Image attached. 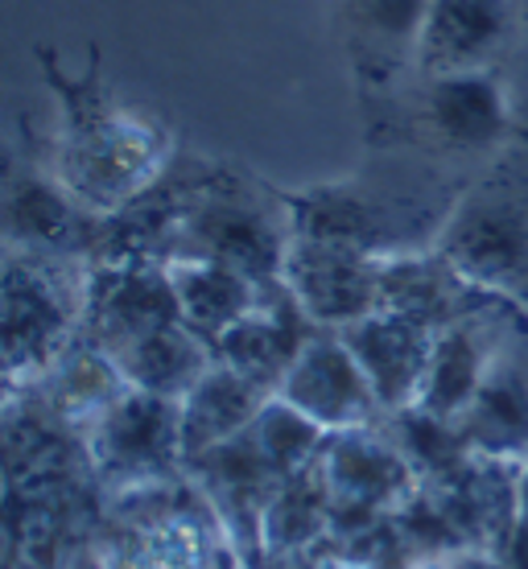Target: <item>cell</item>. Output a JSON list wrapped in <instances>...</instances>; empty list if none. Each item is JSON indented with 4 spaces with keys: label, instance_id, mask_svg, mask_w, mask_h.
Segmentation results:
<instances>
[{
    "label": "cell",
    "instance_id": "obj_13",
    "mask_svg": "<svg viewBox=\"0 0 528 569\" xmlns=\"http://www.w3.org/2000/svg\"><path fill=\"white\" fill-rule=\"evenodd\" d=\"M277 397L293 405L298 413H306L327 433L385 421V405H380L376 388L363 376L359 359L351 356V347L343 342L339 330H318L315 339L306 342V351L281 380Z\"/></svg>",
    "mask_w": 528,
    "mask_h": 569
},
{
    "label": "cell",
    "instance_id": "obj_7",
    "mask_svg": "<svg viewBox=\"0 0 528 569\" xmlns=\"http://www.w3.org/2000/svg\"><path fill=\"white\" fill-rule=\"evenodd\" d=\"M83 446L91 479L108 496L182 479V400L153 397L129 385L83 429Z\"/></svg>",
    "mask_w": 528,
    "mask_h": 569
},
{
    "label": "cell",
    "instance_id": "obj_19",
    "mask_svg": "<svg viewBox=\"0 0 528 569\" xmlns=\"http://www.w3.org/2000/svg\"><path fill=\"white\" fill-rule=\"evenodd\" d=\"M496 301L512 298L491 293L479 281H471L467 272H458L438 248L385 260V306L380 310L409 313L417 322H426L429 330H446L450 322H458V318H467L475 310H487Z\"/></svg>",
    "mask_w": 528,
    "mask_h": 569
},
{
    "label": "cell",
    "instance_id": "obj_23",
    "mask_svg": "<svg viewBox=\"0 0 528 569\" xmlns=\"http://www.w3.org/2000/svg\"><path fill=\"white\" fill-rule=\"evenodd\" d=\"M112 363L132 388L153 392V397L182 400L215 368V351L211 342L199 339L186 322H170V327L141 335L137 342L120 347Z\"/></svg>",
    "mask_w": 528,
    "mask_h": 569
},
{
    "label": "cell",
    "instance_id": "obj_24",
    "mask_svg": "<svg viewBox=\"0 0 528 569\" xmlns=\"http://www.w3.org/2000/svg\"><path fill=\"white\" fill-rule=\"evenodd\" d=\"M124 388H129V380L120 376L112 356H103L100 347L79 339L67 356L58 359V368L46 376L42 385L26 388V392H38V400L58 421H67L71 429L83 433Z\"/></svg>",
    "mask_w": 528,
    "mask_h": 569
},
{
    "label": "cell",
    "instance_id": "obj_17",
    "mask_svg": "<svg viewBox=\"0 0 528 569\" xmlns=\"http://www.w3.org/2000/svg\"><path fill=\"white\" fill-rule=\"evenodd\" d=\"M339 335L351 347V356L359 359L363 376L371 380L385 413L414 409L421 388H426L438 330H429L426 322H417L400 310H376L343 327Z\"/></svg>",
    "mask_w": 528,
    "mask_h": 569
},
{
    "label": "cell",
    "instance_id": "obj_15",
    "mask_svg": "<svg viewBox=\"0 0 528 569\" xmlns=\"http://www.w3.org/2000/svg\"><path fill=\"white\" fill-rule=\"evenodd\" d=\"M512 38V0H429L417 42V74L504 71Z\"/></svg>",
    "mask_w": 528,
    "mask_h": 569
},
{
    "label": "cell",
    "instance_id": "obj_16",
    "mask_svg": "<svg viewBox=\"0 0 528 569\" xmlns=\"http://www.w3.org/2000/svg\"><path fill=\"white\" fill-rule=\"evenodd\" d=\"M455 426L471 455L516 467L528 462V318L508 330L500 356Z\"/></svg>",
    "mask_w": 528,
    "mask_h": 569
},
{
    "label": "cell",
    "instance_id": "obj_14",
    "mask_svg": "<svg viewBox=\"0 0 528 569\" xmlns=\"http://www.w3.org/2000/svg\"><path fill=\"white\" fill-rule=\"evenodd\" d=\"M528 318L525 306L516 301H496L487 310H475L467 318L450 322L446 330H438L434 342V359H429L426 388L417 397V409L442 417V421H458L467 413V405L475 400L479 385H484L487 368L500 356L508 330Z\"/></svg>",
    "mask_w": 528,
    "mask_h": 569
},
{
    "label": "cell",
    "instance_id": "obj_8",
    "mask_svg": "<svg viewBox=\"0 0 528 569\" xmlns=\"http://www.w3.org/2000/svg\"><path fill=\"white\" fill-rule=\"evenodd\" d=\"M318 462L335 503V537L380 525L421 491V475L380 426L330 433Z\"/></svg>",
    "mask_w": 528,
    "mask_h": 569
},
{
    "label": "cell",
    "instance_id": "obj_3",
    "mask_svg": "<svg viewBox=\"0 0 528 569\" xmlns=\"http://www.w3.org/2000/svg\"><path fill=\"white\" fill-rule=\"evenodd\" d=\"M376 149H421L446 157H491L520 137L512 87L504 71L414 74L409 83L368 103Z\"/></svg>",
    "mask_w": 528,
    "mask_h": 569
},
{
    "label": "cell",
    "instance_id": "obj_1",
    "mask_svg": "<svg viewBox=\"0 0 528 569\" xmlns=\"http://www.w3.org/2000/svg\"><path fill=\"white\" fill-rule=\"evenodd\" d=\"M58 103V132L42 157L87 211L112 219L149 194L173 166V137L158 116L116 96L103 79V50L87 46V71L67 74L50 46H33Z\"/></svg>",
    "mask_w": 528,
    "mask_h": 569
},
{
    "label": "cell",
    "instance_id": "obj_22",
    "mask_svg": "<svg viewBox=\"0 0 528 569\" xmlns=\"http://www.w3.org/2000/svg\"><path fill=\"white\" fill-rule=\"evenodd\" d=\"M272 400V392L243 371L215 359V368L182 397V455H207L223 441L240 438L243 429L260 417V409Z\"/></svg>",
    "mask_w": 528,
    "mask_h": 569
},
{
    "label": "cell",
    "instance_id": "obj_26",
    "mask_svg": "<svg viewBox=\"0 0 528 569\" xmlns=\"http://www.w3.org/2000/svg\"><path fill=\"white\" fill-rule=\"evenodd\" d=\"M512 9H516V38H512L508 67H504V79L512 87L520 132H528V0H512Z\"/></svg>",
    "mask_w": 528,
    "mask_h": 569
},
{
    "label": "cell",
    "instance_id": "obj_4",
    "mask_svg": "<svg viewBox=\"0 0 528 569\" xmlns=\"http://www.w3.org/2000/svg\"><path fill=\"white\" fill-rule=\"evenodd\" d=\"M91 260L4 248L0 272V359L4 388L42 385L83 335Z\"/></svg>",
    "mask_w": 528,
    "mask_h": 569
},
{
    "label": "cell",
    "instance_id": "obj_21",
    "mask_svg": "<svg viewBox=\"0 0 528 569\" xmlns=\"http://www.w3.org/2000/svg\"><path fill=\"white\" fill-rule=\"evenodd\" d=\"M166 269H170L173 293H178L182 322L199 339L211 342V351L240 318L257 310L272 284L257 281V277H248L243 269L223 264V260H170Z\"/></svg>",
    "mask_w": 528,
    "mask_h": 569
},
{
    "label": "cell",
    "instance_id": "obj_9",
    "mask_svg": "<svg viewBox=\"0 0 528 569\" xmlns=\"http://www.w3.org/2000/svg\"><path fill=\"white\" fill-rule=\"evenodd\" d=\"M103 214L87 211L46 166L42 149L9 153L4 170V248L50 252V257L96 260L103 243Z\"/></svg>",
    "mask_w": 528,
    "mask_h": 569
},
{
    "label": "cell",
    "instance_id": "obj_25",
    "mask_svg": "<svg viewBox=\"0 0 528 569\" xmlns=\"http://www.w3.org/2000/svg\"><path fill=\"white\" fill-rule=\"evenodd\" d=\"M248 429H252L257 446L265 450V458L277 467L281 479L298 475L301 467H310V462L322 455V446H327V438H330L327 429L315 426L310 417L298 413V409L286 405L281 397H272Z\"/></svg>",
    "mask_w": 528,
    "mask_h": 569
},
{
    "label": "cell",
    "instance_id": "obj_11",
    "mask_svg": "<svg viewBox=\"0 0 528 569\" xmlns=\"http://www.w3.org/2000/svg\"><path fill=\"white\" fill-rule=\"evenodd\" d=\"M182 322L178 293H173L170 269L149 257H103L91 260L87 277V310L79 339L100 347L103 356H116L120 347L137 342L141 335Z\"/></svg>",
    "mask_w": 528,
    "mask_h": 569
},
{
    "label": "cell",
    "instance_id": "obj_5",
    "mask_svg": "<svg viewBox=\"0 0 528 569\" xmlns=\"http://www.w3.org/2000/svg\"><path fill=\"white\" fill-rule=\"evenodd\" d=\"M434 248L471 281L528 310V132L475 170Z\"/></svg>",
    "mask_w": 528,
    "mask_h": 569
},
{
    "label": "cell",
    "instance_id": "obj_2",
    "mask_svg": "<svg viewBox=\"0 0 528 569\" xmlns=\"http://www.w3.org/2000/svg\"><path fill=\"white\" fill-rule=\"evenodd\" d=\"M400 153L405 157L368 166L339 182L281 190L293 214V231L356 243L385 260L434 248L475 173L434 166L446 157L421 149H400Z\"/></svg>",
    "mask_w": 528,
    "mask_h": 569
},
{
    "label": "cell",
    "instance_id": "obj_10",
    "mask_svg": "<svg viewBox=\"0 0 528 569\" xmlns=\"http://www.w3.org/2000/svg\"><path fill=\"white\" fill-rule=\"evenodd\" d=\"M281 281L318 327L343 330L385 306V257L356 243L293 231Z\"/></svg>",
    "mask_w": 528,
    "mask_h": 569
},
{
    "label": "cell",
    "instance_id": "obj_6",
    "mask_svg": "<svg viewBox=\"0 0 528 569\" xmlns=\"http://www.w3.org/2000/svg\"><path fill=\"white\" fill-rule=\"evenodd\" d=\"M116 499L108 569H248L199 483L182 475Z\"/></svg>",
    "mask_w": 528,
    "mask_h": 569
},
{
    "label": "cell",
    "instance_id": "obj_20",
    "mask_svg": "<svg viewBox=\"0 0 528 569\" xmlns=\"http://www.w3.org/2000/svg\"><path fill=\"white\" fill-rule=\"evenodd\" d=\"M330 541H335V503H330L322 462L315 458L298 475L281 479L260 516V569L301 561L327 549Z\"/></svg>",
    "mask_w": 528,
    "mask_h": 569
},
{
    "label": "cell",
    "instance_id": "obj_18",
    "mask_svg": "<svg viewBox=\"0 0 528 569\" xmlns=\"http://www.w3.org/2000/svg\"><path fill=\"white\" fill-rule=\"evenodd\" d=\"M318 330L327 327H318L315 318L301 310V301L289 293V284L272 281L257 310L240 318L223 339L215 342V359L243 371L248 380L265 385L277 397L281 380L289 376V368L298 363L306 342L315 339Z\"/></svg>",
    "mask_w": 528,
    "mask_h": 569
},
{
    "label": "cell",
    "instance_id": "obj_12",
    "mask_svg": "<svg viewBox=\"0 0 528 569\" xmlns=\"http://www.w3.org/2000/svg\"><path fill=\"white\" fill-rule=\"evenodd\" d=\"M426 9L429 0H330L363 103L385 100L417 74Z\"/></svg>",
    "mask_w": 528,
    "mask_h": 569
}]
</instances>
